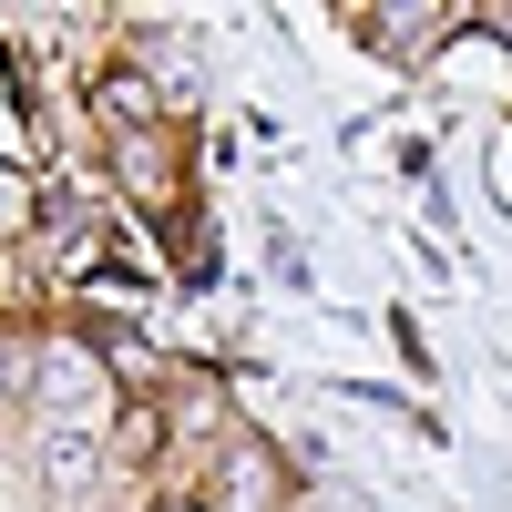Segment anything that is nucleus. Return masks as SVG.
Listing matches in <instances>:
<instances>
[{
	"label": "nucleus",
	"mask_w": 512,
	"mask_h": 512,
	"mask_svg": "<svg viewBox=\"0 0 512 512\" xmlns=\"http://www.w3.org/2000/svg\"><path fill=\"white\" fill-rule=\"evenodd\" d=\"M41 482L62 502L103 482V431H82V420H41Z\"/></svg>",
	"instance_id": "obj_3"
},
{
	"label": "nucleus",
	"mask_w": 512,
	"mask_h": 512,
	"mask_svg": "<svg viewBox=\"0 0 512 512\" xmlns=\"http://www.w3.org/2000/svg\"><path fill=\"white\" fill-rule=\"evenodd\" d=\"M31 390H41V410H52V420H82V431H93L103 400H113V379H103V359H93V349L52 338V349L31 359Z\"/></svg>",
	"instance_id": "obj_1"
},
{
	"label": "nucleus",
	"mask_w": 512,
	"mask_h": 512,
	"mask_svg": "<svg viewBox=\"0 0 512 512\" xmlns=\"http://www.w3.org/2000/svg\"><path fill=\"white\" fill-rule=\"evenodd\" d=\"M93 103H103L113 123H134V134H144V123H154V93H144L134 72H103V82H93Z\"/></svg>",
	"instance_id": "obj_4"
},
{
	"label": "nucleus",
	"mask_w": 512,
	"mask_h": 512,
	"mask_svg": "<svg viewBox=\"0 0 512 512\" xmlns=\"http://www.w3.org/2000/svg\"><path fill=\"white\" fill-rule=\"evenodd\" d=\"M369 41H431L441 31V11H379V21H359Z\"/></svg>",
	"instance_id": "obj_5"
},
{
	"label": "nucleus",
	"mask_w": 512,
	"mask_h": 512,
	"mask_svg": "<svg viewBox=\"0 0 512 512\" xmlns=\"http://www.w3.org/2000/svg\"><path fill=\"white\" fill-rule=\"evenodd\" d=\"M205 512H277V461L256 451V441H226L216 451V482L195 492Z\"/></svg>",
	"instance_id": "obj_2"
}]
</instances>
